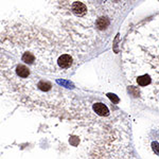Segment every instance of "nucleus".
I'll use <instances>...</instances> for the list:
<instances>
[{"instance_id": "nucleus-1", "label": "nucleus", "mask_w": 159, "mask_h": 159, "mask_svg": "<svg viewBox=\"0 0 159 159\" xmlns=\"http://www.w3.org/2000/svg\"><path fill=\"white\" fill-rule=\"evenodd\" d=\"M122 66L135 94L147 106L159 109V14L128 34Z\"/></svg>"}, {"instance_id": "nucleus-2", "label": "nucleus", "mask_w": 159, "mask_h": 159, "mask_svg": "<svg viewBox=\"0 0 159 159\" xmlns=\"http://www.w3.org/2000/svg\"><path fill=\"white\" fill-rule=\"evenodd\" d=\"M71 10L72 12L78 15V16H84L87 13V5L84 4L83 2H73L71 4Z\"/></svg>"}, {"instance_id": "nucleus-3", "label": "nucleus", "mask_w": 159, "mask_h": 159, "mask_svg": "<svg viewBox=\"0 0 159 159\" xmlns=\"http://www.w3.org/2000/svg\"><path fill=\"white\" fill-rule=\"evenodd\" d=\"M57 63H59V67H61L62 69H67L71 66L72 57L69 55V54H62V55L59 56Z\"/></svg>"}, {"instance_id": "nucleus-4", "label": "nucleus", "mask_w": 159, "mask_h": 159, "mask_svg": "<svg viewBox=\"0 0 159 159\" xmlns=\"http://www.w3.org/2000/svg\"><path fill=\"white\" fill-rule=\"evenodd\" d=\"M94 109L97 111L98 114L100 115H107L108 113V109L107 107L104 105V104H101V103H98L94 105Z\"/></svg>"}]
</instances>
